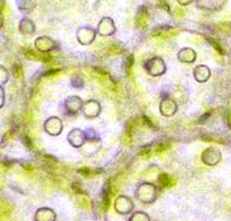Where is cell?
Returning <instances> with one entry per match:
<instances>
[{
  "label": "cell",
  "instance_id": "6da1fadb",
  "mask_svg": "<svg viewBox=\"0 0 231 221\" xmlns=\"http://www.w3.org/2000/svg\"><path fill=\"white\" fill-rule=\"evenodd\" d=\"M103 207L105 210H107L109 207V186L105 190L104 197H103Z\"/></svg>",
  "mask_w": 231,
  "mask_h": 221
},
{
  "label": "cell",
  "instance_id": "7a4b0ae2",
  "mask_svg": "<svg viewBox=\"0 0 231 221\" xmlns=\"http://www.w3.org/2000/svg\"><path fill=\"white\" fill-rule=\"evenodd\" d=\"M134 62V60H133V56L130 55L127 60V73H129V70H130V68L132 67V64Z\"/></svg>",
  "mask_w": 231,
  "mask_h": 221
},
{
  "label": "cell",
  "instance_id": "3957f363",
  "mask_svg": "<svg viewBox=\"0 0 231 221\" xmlns=\"http://www.w3.org/2000/svg\"><path fill=\"white\" fill-rule=\"evenodd\" d=\"M80 173H81V174L84 175V176H89L91 173V170L89 168H83V169L80 170Z\"/></svg>",
  "mask_w": 231,
  "mask_h": 221
},
{
  "label": "cell",
  "instance_id": "277c9868",
  "mask_svg": "<svg viewBox=\"0 0 231 221\" xmlns=\"http://www.w3.org/2000/svg\"><path fill=\"white\" fill-rule=\"evenodd\" d=\"M59 70H50L46 71V73L44 74L45 76H49V75H52V74H55L56 73V71H58Z\"/></svg>",
  "mask_w": 231,
  "mask_h": 221
}]
</instances>
